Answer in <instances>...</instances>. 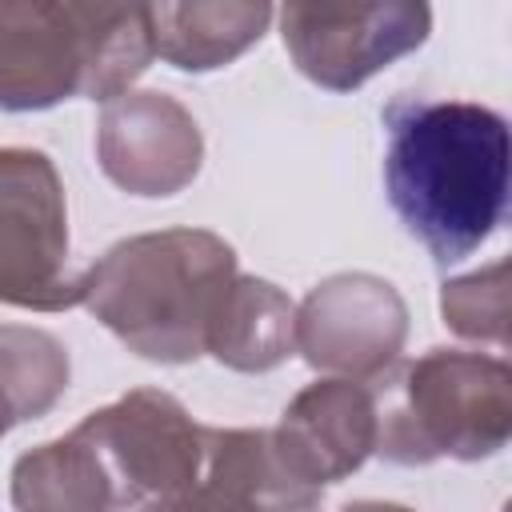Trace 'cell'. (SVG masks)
Instances as JSON below:
<instances>
[{
	"label": "cell",
	"mask_w": 512,
	"mask_h": 512,
	"mask_svg": "<svg viewBox=\"0 0 512 512\" xmlns=\"http://www.w3.org/2000/svg\"><path fill=\"white\" fill-rule=\"evenodd\" d=\"M268 20V4H152L156 56L180 72L224 68L264 36Z\"/></svg>",
	"instance_id": "4fadbf2b"
},
{
	"label": "cell",
	"mask_w": 512,
	"mask_h": 512,
	"mask_svg": "<svg viewBox=\"0 0 512 512\" xmlns=\"http://www.w3.org/2000/svg\"><path fill=\"white\" fill-rule=\"evenodd\" d=\"M68 388V352L36 328H4V392L8 424L40 416Z\"/></svg>",
	"instance_id": "9a60e30c"
},
{
	"label": "cell",
	"mask_w": 512,
	"mask_h": 512,
	"mask_svg": "<svg viewBox=\"0 0 512 512\" xmlns=\"http://www.w3.org/2000/svg\"><path fill=\"white\" fill-rule=\"evenodd\" d=\"M376 392L360 380H320L304 388L272 432L284 464L312 488L336 484L376 452Z\"/></svg>",
	"instance_id": "8fae6325"
},
{
	"label": "cell",
	"mask_w": 512,
	"mask_h": 512,
	"mask_svg": "<svg viewBox=\"0 0 512 512\" xmlns=\"http://www.w3.org/2000/svg\"><path fill=\"white\" fill-rule=\"evenodd\" d=\"M96 156L124 192L172 196L200 168V128L164 92H124L100 116Z\"/></svg>",
	"instance_id": "9c48e42d"
},
{
	"label": "cell",
	"mask_w": 512,
	"mask_h": 512,
	"mask_svg": "<svg viewBox=\"0 0 512 512\" xmlns=\"http://www.w3.org/2000/svg\"><path fill=\"white\" fill-rule=\"evenodd\" d=\"M388 204L444 268L512 220V124L472 100H396L384 112Z\"/></svg>",
	"instance_id": "6da1fadb"
},
{
	"label": "cell",
	"mask_w": 512,
	"mask_h": 512,
	"mask_svg": "<svg viewBox=\"0 0 512 512\" xmlns=\"http://www.w3.org/2000/svg\"><path fill=\"white\" fill-rule=\"evenodd\" d=\"M236 284V252L204 228L120 240L84 272V308L136 356L184 364L208 352V332Z\"/></svg>",
	"instance_id": "7a4b0ae2"
},
{
	"label": "cell",
	"mask_w": 512,
	"mask_h": 512,
	"mask_svg": "<svg viewBox=\"0 0 512 512\" xmlns=\"http://www.w3.org/2000/svg\"><path fill=\"white\" fill-rule=\"evenodd\" d=\"M440 312L460 336L512 348V256L472 276L448 280L440 292Z\"/></svg>",
	"instance_id": "2e32d148"
},
{
	"label": "cell",
	"mask_w": 512,
	"mask_h": 512,
	"mask_svg": "<svg viewBox=\"0 0 512 512\" xmlns=\"http://www.w3.org/2000/svg\"><path fill=\"white\" fill-rule=\"evenodd\" d=\"M344 512H412L404 504H380V500H360V504H348Z\"/></svg>",
	"instance_id": "e0dca14e"
},
{
	"label": "cell",
	"mask_w": 512,
	"mask_h": 512,
	"mask_svg": "<svg viewBox=\"0 0 512 512\" xmlns=\"http://www.w3.org/2000/svg\"><path fill=\"white\" fill-rule=\"evenodd\" d=\"M208 352L240 372H268L296 352V308L292 300L256 276H236L212 332Z\"/></svg>",
	"instance_id": "5bb4252c"
},
{
	"label": "cell",
	"mask_w": 512,
	"mask_h": 512,
	"mask_svg": "<svg viewBox=\"0 0 512 512\" xmlns=\"http://www.w3.org/2000/svg\"><path fill=\"white\" fill-rule=\"evenodd\" d=\"M376 452L396 464L480 460L512 440V360L432 348L376 392Z\"/></svg>",
	"instance_id": "277c9868"
},
{
	"label": "cell",
	"mask_w": 512,
	"mask_h": 512,
	"mask_svg": "<svg viewBox=\"0 0 512 512\" xmlns=\"http://www.w3.org/2000/svg\"><path fill=\"white\" fill-rule=\"evenodd\" d=\"M4 300L20 308L84 304V272H68L64 192L44 152L4 148Z\"/></svg>",
	"instance_id": "8992f818"
},
{
	"label": "cell",
	"mask_w": 512,
	"mask_h": 512,
	"mask_svg": "<svg viewBox=\"0 0 512 512\" xmlns=\"http://www.w3.org/2000/svg\"><path fill=\"white\" fill-rule=\"evenodd\" d=\"M408 332V312L396 288L368 272L332 276L312 288L296 312V348L312 368L376 376L384 372Z\"/></svg>",
	"instance_id": "ba28073f"
},
{
	"label": "cell",
	"mask_w": 512,
	"mask_h": 512,
	"mask_svg": "<svg viewBox=\"0 0 512 512\" xmlns=\"http://www.w3.org/2000/svg\"><path fill=\"white\" fill-rule=\"evenodd\" d=\"M76 432L100 452L120 508L184 492L208 464V428L156 388L120 396L92 412Z\"/></svg>",
	"instance_id": "5b68a950"
},
{
	"label": "cell",
	"mask_w": 512,
	"mask_h": 512,
	"mask_svg": "<svg viewBox=\"0 0 512 512\" xmlns=\"http://www.w3.org/2000/svg\"><path fill=\"white\" fill-rule=\"evenodd\" d=\"M152 56V8L0 4V100L8 112L72 96L112 104Z\"/></svg>",
	"instance_id": "3957f363"
},
{
	"label": "cell",
	"mask_w": 512,
	"mask_h": 512,
	"mask_svg": "<svg viewBox=\"0 0 512 512\" xmlns=\"http://www.w3.org/2000/svg\"><path fill=\"white\" fill-rule=\"evenodd\" d=\"M12 504L16 512H116L120 508L100 452L76 428L16 460Z\"/></svg>",
	"instance_id": "7c38bea8"
},
{
	"label": "cell",
	"mask_w": 512,
	"mask_h": 512,
	"mask_svg": "<svg viewBox=\"0 0 512 512\" xmlns=\"http://www.w3.org/2000/svg\"><path fill=\"white\" fill-rule=\"evenodd\" d=\"M320 492L284 464L272 432L208 428L204 476L140 512H316Z\"/></svg>",
	"instance_id": "30bf717a"
},
{
	"label": "cell",
	"mask_w": 512,
	"mask_h": 512,
	"mask_svg": "<svg viewBox=\"0 0 512 512\" xmlns=\"http://www.w3.org/2000/svg\"><path fill=\"white\" fill-rule=\"evenodd\" d=\"M432 28L428 4H288L280 8V36L296 68L328 88L348 92L368 76L420 48Z\"/></svg>",
	"instance_id": "52a82bcc"
}]
</instances>
